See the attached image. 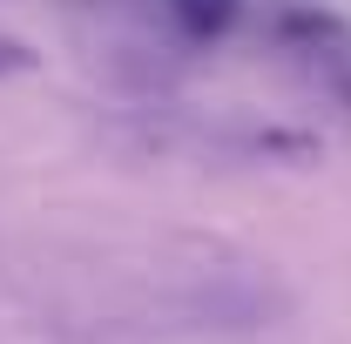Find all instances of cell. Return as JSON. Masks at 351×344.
Wrapping results in <instances>:
<instances>
[{
    "instance_id": "3957f363",
    "label": "cell",
    "mask_w": 351,
    "mask_h": 344,
    "mask_svg": "<svg viewBox=\"0 0 351 344\" xmlns=\"http://www.w3.org/2000/svg\"><path fill=\"white\" fill-rule=\"evenodd\" d=\"M345 108H351V88H345Z\"/></svg>"
},
{
    "instance_id": "7a4b0ae2",
    "label": "cell",
    "mask_w": 351,
    "mask_h": 344,
    "mask_svg": "<svg viewBox=\"0 0 351 344\" xmlns=\"http://www.w3.org/2000/svg\"><path fill=\"white\" fill-rule=\"evenodd\" d=\"M34 68H41V54H34V47L0 41V75H34Z\"/></svg>"
},
{
    "instance_id": "6da1fadb",
    "label": "cell",
    "mask_w": 351,
    "mask_h": 344,
    "mask_svg": "<svg viewBox=\"0 0 351 344\" xmlns=\"http://www.w3.org/2000/svg\"><path fill=\"white\" fill-rule=\"evenodd\" d=\"M169 14L182 21V34H196V41H217L237 27V14H243V0H169Z\"/></svg>"
}]
</instances>
